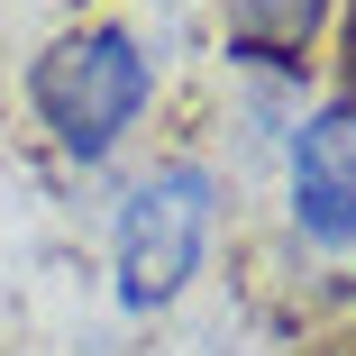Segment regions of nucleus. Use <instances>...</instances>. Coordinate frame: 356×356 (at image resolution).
I'll list each match as a JSON object with an SVG mask.
<instances>
[{"instance_id":"obj_3","label":"nucleus","mask_w":356,"mask_h":356,"mask_svg":"<svg viewBox=\"0 0 356 356\" xmlns=\"http://www.w3.org/2000/svg\"><path fill=\"white\" fill-rule=\"evenodd\" d=\"M293 229L311 247H356V92H329L293 128Z\"/></svg>"},{"instance_id":"obj_4","label":"nucleus","mask_w":356,"mask_h":356,"mask_svg":"<svg viewBox=\"0 0 356 356\" xmlns=\"http://www.w3.org/2000/svg\"><path fill=\"white\" fill-rule=\"evenodd\" d=\"M338 0H220L229 28V64H256V74H302L311 37L329 28Z\"/></svg>"},{"instance_id":"obj_5","label":"nucleus","mask_w":356,"mask_h":356,"mask_svg":"<svg viewBox=\"0 0 356 356\" xmlns=\"http://www.w3.org/2000/svg\"><path fill=\"white\" fill-rule=\"evenodd\" d=\"M347 74H356V0H347Z\"/></svg>"},{"instance_id":"obj_2","label":"nucleus","mask_w":356,"mask_h":356,"mask_svg":"<svg viewBox=\"0 0 356 356\" xmlns=\"http://www.w3.org/2000/svg\"><path fill=\"white\" fill-rule=\"evenodd\" d=\"M210 220H220V183L210 165H156L119 201V229H110V274H119V302L128 311H165L192 293V274L210 256Z\"/></svg>"},{"instance_id":"obj_1","label":"nucleus","mask_w":356,"mask_h":356,"mask_svg":"<svg viewBox=\"0 0 356 356\" xmlns=\"http://www.w3.org/2000/svg\"><path fill=\"white\" fill-rule=\"evenodd\" d=\"M147 101H156V64L128 28H74L28 64V110L74 165H110L128 128L147 119Z\"/></svg>"}]
</instances>
